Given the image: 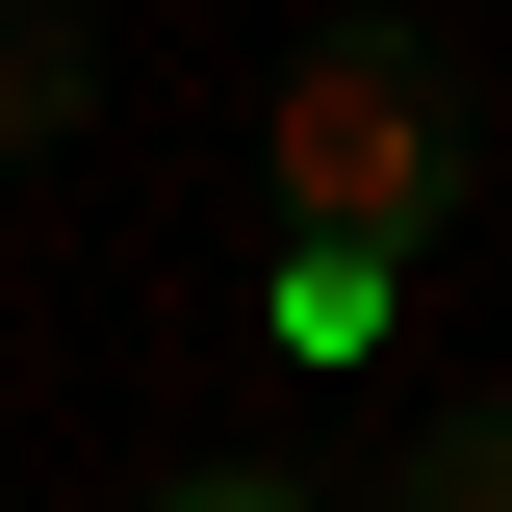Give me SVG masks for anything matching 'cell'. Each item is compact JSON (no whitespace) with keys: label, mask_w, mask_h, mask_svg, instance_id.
I'll use <instances>...</instances> for the list:
<instances>
[{"label":"cell","mask_w":512,"mask_h":512,"mask_svg":"<svg viewBox=\"0 0 512 512\" xmlns=\"http://www.w3.org/2000/svg\"><path fill=\"white\" fill-rule=\"evenodd\" d=\"M461 52L436 26H308L282 52V256H410L461 231Z\"/></svg>","instance_id":"1"},{"label":"cell","mask_w":512,"mask_h":512,"mask_svg":"<svg viewBox=\"0 0 512 512\" xmlns=\"http://www.w3.org/2000/svg\"><path fill=\"white\" fill-rule=\"evenodd\" d=\"M77 128V0H0V154H52Z\"/></svg>","instance_id":"2"},{"label":"cell","mask_w":512,"mask_h":512,"mask_svg":"<svg viewBox=\"0 0 512 512\" xmlns=\"http://www.w3.org/2000/svg\"><path fill=\"white\" fill-rule=\"evenodd\" d=\"M384 282H410V256H282V333H308V359H384Z\"/></svg>","instance_id":"3"},{"label":"cell","mask_w":512,"mask_h":512,"mask_svg":"<svg viewBox=\"0 0 512 512\" xmlns=\"http://www.w3.org/2000/svg\"><path fill=\"white\" fill-rule=\"evenodd\" d=\"M410 512H512V410H461V436L410 461Z\"/></svg>","instance_id":"4"},{"label":"cell","mask_w":512,"mask_h":512,"mask_svg":"<svg viewBox=\"0 0 512 512\" xmlns=\"http://www.w3.org/2000/svg\"><path fill=\"white\" fill-rule=\"evenodd\" d=\"M154 512H333L308 461H205V487H154Z\"/></svg>","instance_id":"5"}]
</instances>
